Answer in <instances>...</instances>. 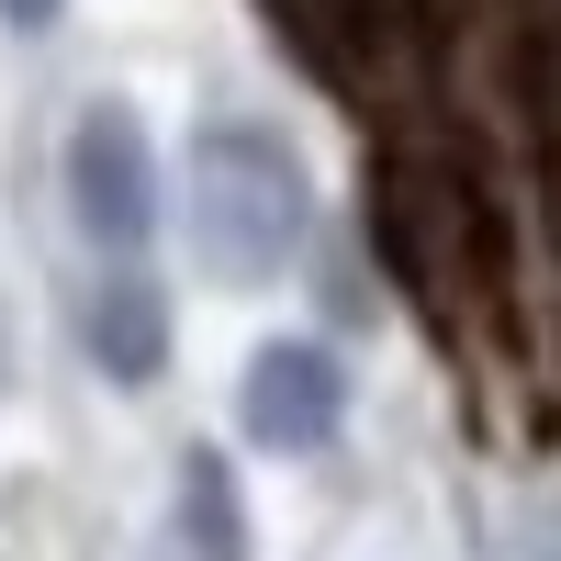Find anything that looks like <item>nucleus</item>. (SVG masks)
Instances as JSON below:
<instances>
[{"instance_id":"20e7f679","label":"nucleus","mask_w":561,"mask_h":561,"mask_svg":"<svg viewBox=\"0 0 561 561\" xmlns=\"http://www.w3.org/2000/svg\"><path fill=\"white\" fill-rule=\"evenodd\" d=\"M79 348H90V370H102V382L147 393L158 370H169V293H158L147 270H113L102 293L79 304Z\"/></svg>"},{"instance_id":"f257e3e1","label":"nucleus","mask_w":561,"mask_h":561,"mask_svg":"<svg viewBox=\"0 0 561 561\" xmlns=\"http://www.w3.org/2000/svg\"><path fill=\"white\" fill-rule=\"evenodd\" d=\"M180 237H192V270L225 280V293H259L304 259L314 237V180L293 158L280 124H203L180 147Z\"/></svg>"},{"instance_id":"f03ea898","label":"nucleus","mask_w":561,"mask_h":561,"mask_svg":"<svg viewBox=\"0 0 561 561\" xmlns=\"http://www.w3.org/2000/svg\"><path fill=\"white\" fill-rule=\"evenodd\" d=\"M68 214L102 259H135L158 237V147L124 102H90L68 124Z\"/></svg>"},{"instance_id":"0eeeda50","label":"nucleus","mask_w":561,"mask_h":561,"mask_svg":"<svg viewBox=\"0 0 561 561\" xmlns=\"http://www.w3.org/2000/svg\"><path fill=\"white\" fill-rule=\"evenodd\" d=\"M0 393H12V314H0Z\"/></svg>"},{"instance_id":"39448f33","label":"nucleus","mask_w":561,"mask_h":561,"mask_svg":"<svg viewBox=\"0 0 561 561\" xmlns=\"http://www.w3.org/2000/svg\"><path fill=\"white\" fill-rule=\"evenodd\" d=\"M158 561H248V505H237V472L225 449H192L169 483V528H158Z\"/></svg>"},{"instance_id":"423d86ee","label":"nucleus","mask_w":561,"mask_h":561,"mask_svg":"<svg viewBox=\"0 0 561 561\" xmlns=\"http://www.w3.org/2000/svg\"><path fill=\"white\" fill-rule=\"evenodd\" d=\"M57 12H68V0H0V23H12V34H45Z\"/></svg>"},{"instance_id":"7ed1b4c3","label":"nucleus","mask_w":561,"mask_h":561,"mask_svg":"<svg viewBox=\"0 0 561 561\" xmlns=\"http://www.w3.org/2000/svg\"><path fill=\"white\" fill-rule=\"evenodd\" d=\"M237 427L270 449V460H314L325 438L348 427V370L325 337H270L237 382Z\"/></svg>"}]
</instances>
